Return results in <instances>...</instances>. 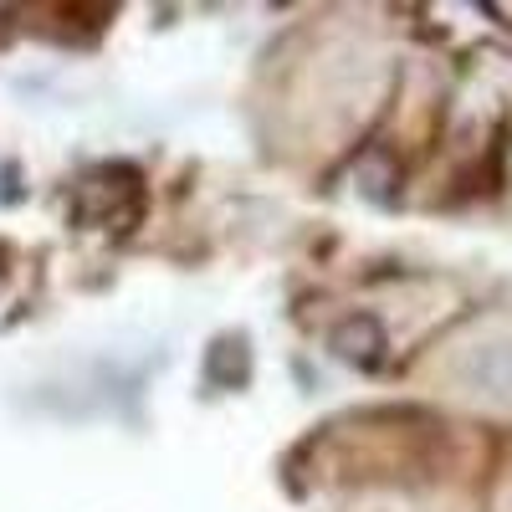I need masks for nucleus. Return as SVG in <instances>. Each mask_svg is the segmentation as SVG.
<instances>
[{
	"mask_svg": "<svg viewBox=\"0 0 512 512\" xmlns=\"http://www.w3.org/2000/svg\"><path fill=\"white\" fill-rule=\"evenodd\" d=\"M210 379L216 384H226V390H236V384L246 379V354L236 349V344H221V349H210Z\"/></svg>",
	"mask_w": 512,
	"mask_h": 512,
	"instance_id": "f257e3e1",
	"label": "nucleus"
}]
</instances>
